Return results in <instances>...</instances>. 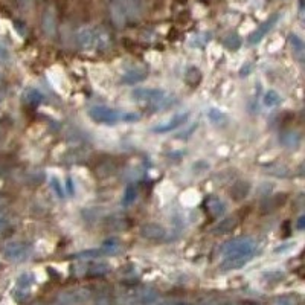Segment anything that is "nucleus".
Wrapping results in <instances>:
<instances>
[{
  "mask_svg": "<svg viewBox=\"0 0 305 305\" xmlns=\"http://www.w3.org/2000/svg\"><path fill=\"white\" fill-rule=\"evenodd\" d=\"M50 185H52V188L55 189V192H57V195H58V197H64L63 188H61L60 182H58V180H57L55 177H52V180H50Z\"/></svg>",
  "mask_w": 305,
  "mask_h": 305,
  "instance_id": "c85d7f7f",
  "label": "nucleus"
},
{
  "mask_svg": "<svg viewBox=\"0 0 305 305\" xmlns=\"http://www.w3.org/2000/svg\"><path fill=\"white\" fill-rule=\"evenodd\" d=\"M146 76H148V70H146V69H140V67L130 69V70H127V72L121 76V84L133 86V84H137V83L143 81Z\"/></svg>",
  "mask_w": 305,
  "mask_h": 305,
  "instance_id": "4468645a",
  "label": "nucleus"
},
{
  "mask_svg": "<svg viewBox=\"0 0 305 305\" xmlns=\"http://www.w3.org/2000/svg\"><path fill=\"white\" fill-rule=\"evenodd\" d=\"M208 118L215 125H224L227 122V116L223 112H220L218 109H209L208 110Z\"/></svg>",
  "mask_w": 305,
  "mask_h": 305,
  "instance_id": "412c9836",
  "label": "nucleus"
},
{
  "mask_svg": "<svg viewBox=\"0 0 305 305\" xmlns=\"http://www.w3.org/2000/svg\"><path fill=\"white\" fill-rule=\"evenodd\" d=\"M257 253V243L253 238L240 237L231 241H226L220 247V255L223 257V270H237L246 266Z\"/></svg>",
  "mask_w": 305,
  "mask_h": 305,
  "instance_id": "f257e3e1",
  "label": "nucleus"
},
{
  "mask_svg": "<svg viewBox=\"0 0 305 305\" xmlns=\"http://www.w3.org/2000/svg\"><path fill=\"white\" fill-rule=\"evenodd\" d=\"M159 299L158 291L149 287H124L116 294L118 305H151Z\"/></svg>",
  "mask_w": 305,
  "mask_h": 305,
  "instance_id": "20e7f679",
  "label": "nucleus"
},
{
  "mask_svg": "<svg viewBox=\"0 0 305 305\" xmlns=\"http://www.w3.org/2000/svg\"><path fill=\"white\" fill-rule=\"evenodd\" d=\"M188 116H189L188 112H185V113H177V115H174L171 119H168L167 122L156 125L155 128H152V131H155V133H168V131H173V130L179 128L180 125H183V124L186 122Z\"/></svg>",
  "mask_w": 305,
  "mask_h": 305,
  "instance_id": "ddd939ff",
  "label": "nucleus"
},
{
  "mask_svg": "<svg viewBox=\"0 0 305 305\" xmlns=\"http://www.w3.org/2000/svg\"><path fill=\"white\" fill-rule=\"evenodd\" d=\"M136 195H137V191H136V188H134L133 185L127 186V189H125V192H124V197H122V201H124V205H125V206L131 205V203H133V201L136 200Z\"/></svg>",
  "mask_w": 305,
  "mask_h": 305,
  "instance_id": "b1692460",
  "label": "nucleus"
},
{
  "mask_svg": "<svg viewBox=\"0 0 305 305\" xmlns=\"http://www.w3.org/2000/svg\"><path fill=\"white\" fill-rule=\"evenodd\" d=\"M299 300L294 296H279L272 300V305H297Z\"/></svg>",
  "mask_w": 305,
  "mask_h": 305,
  "instance_id": "393cba45",
  "label": "nucleus"
},
{
  "mask_svg": "<svg viewBox=\"0 0 305 305\" xmlns=\"http://www.w3.org/2000/svg\"><path fill=\"white\" fill-rule=\"evenodd\" d=\"M4 255L7 260L19 263V261L26 260L31 255V246L28 243H23V241H11L5 246Z\"/></svg>",
  "mask_w": 305,
  "mask_h": 305,
  "instance_id": "1a4fd4ad",
  "label": "nucleus"
},
{
  "mask_svg": "<svg viewBox=\"0 0 305 305\" xmlns=\"http://www.w3.org/2000/svg\"><path fill=\"white\" fill-rule=\"evenodd\" d=\"M224 44H226L227 49H238L240 44H241V40H240V37L237 34H231L224 40Z\"/></svg>",
  "mask_w": 305,
  "mask_h": 305,
  "instance_id": "a878e982",
  "label": "nucleus"
},
{
  "mask_svg": "<svg viewBox=\"0 0 305 305\" xmlns=\"http://www.w3.org/2000/svg\"><path fill=\"white\" fill-rule=\"evenodd\" d=\"M281 140H282V145H285L288 148H297L300 143V136L296 131H288L281 136Z\"/></svg>",
  "mask_w": 305,
  "mask_h": 305,
  "instance_id": "aec40b11",
  "label": "nucleus"
},
{
  "mask_svg": "<svg viewBox=\"0 0 305 305\" xmlns=\"http://www.w3.org/2000/svg\"><path fill=\"white\" fill-rule=\"evenodd\" d=\"M93 293L90 288L76 287L57 294L52 305H93Z\"/></svg>",
  "mask_w": 305,
  "mask_h": 305,
  "instance_id": "423d86ee",
  "label": "nucleus"
},
{
  "mask_svg": "<svg viewBox=\"0 0 305 305\" xmlns=\"http://www.w3.org/2000/svg\"><path fill=\"white\" fill-rule=\"evenodd\" d=\"M139 234L145 240L159 241L167 238V229L159 223H143L139 229Z\"/></svg>",
  "mask_w": 305,
  "mask_h": 305,
  "instance_id": "9d476101",
  "label": "nucleus"
},
{
  "mask_svg": "<svg viewBox=\"0 0 305 305\" xmlns=\"http://www.w3.org/2000/svg\"><path fill=\"white\" fill-rule=\"evenodd\" d=\"M131 98L136 103L140 104H146V106H155L159 104L161 101L165 99V92L161 89H152V87H146V89H136L131 93Z\"/></svg>",
  "mask_w": 305,
  "mask_h": 305,
  "instance_id": "6e6552de",
  "label": "nucleus"
},
{
  "mask_svg": "<svg viewBox=\"0 0 305 305\" xmlns=\"http://www.w3.org/2000/svg\"><path fill=\"white\" fill-rule=\"evenodd\" d=\"M279 17H281L279 14H273V16L269 17L266 22H263V23H261V25H260V26H258V28H257L250 35H249V40H247L249 44H252V46H253V44H258V43H260V41H261V40H263V38H264V37H266V35L273 29V26L278 23Z\"/></svg>",
  "mask_w": 305,
  "mask_h": 305,
  "instance_id": "f8f14e48",
  "label": "nucleus"
},
{
  "mask_svg": "<svg viewBox=\"0 0 305 305\" xmlns=\"http://www.w3.org/2000/svg\"><path fill=\"white\" fill-rule=\"evenodd\" d=\"M109 270H110L109 264L103 261H87L72 267V272L78 276H103L109 273Z\"/></svg>",
  "mask_w": 305,
  "mask_h": 305,
  "instance_id": "0eeeda50",
  "label": "nucleus"
},
{
  "mask_svg": "<svg viewBox=\"0 0 305 305\" xmlns=\"http://www.w3.org/2000/svg\"><path fill=\"white\" fill-rule=\"evenodd\" d=\"M76 41L81 49L106 50L112 44L110 34L99 26H83L76 32Z\"/></svg>",
  "mask_w": 305,
  "mask_h": 305,
  "instance_id": "7ed1b4c3",
  "label": "nucleus"
},
{
  "mask_svg": "<svg viewBox=\"0 0 305 305\" xmlns=\"http://www.w3.org/2000/svg\"><path fill=\"white\" fill-rule=\"evenodd\" d=\"M32 305H43V303H40V302H38V303H32Z\"/></svg>",
  "mask_w": 305,
  "mask_h": 305,
  "instance_id": "473e14b6",
  "label": "nucleus"
},
{
  "mask_svg": "<svg viewBox=\"0 0 305 305\" xmlns=\"http://www.w3.org/2000/svg\"><path fill=\"white\" fill-rule=\"evenodd\" d=\"M10 231V221L0 214V235H4Z\"/></svg>",
  "mask_w": 305,
  "mask_h": 305,
  "instance_id": "bb28decb",
  "label": "nucleus"
},
{
  "mask_svg": "<svg viewBox=\"0 0 305 305\" xmlns=\"http://www.w3.org/2000/svg\"><path fill=\"white\" fill-rule=\"evenodd\" d=\"M89 116L92 121L104 125H115L119 122H134L139 121V115L133 112H124L118 109H112L107 106H95L89 110Z\"/></svg>",
  "mask_w": 305,
  "mask_h": 305,
  "instance_id": "39448f33",
  "label": "nucleus"
},
{
  "mask_svg": "<svg viewBox=\"0 0 305 305\" xmlns=\"http://www.w3.org/2000/svg\"><path fill=\"white\" fill-rule=\"evenodd\" d=\"M303 223H305V217L300 215L299 220H297V229H299V231H300V229H303Z\"/></svg>",
  "mask_w": 305,
  "mask_h": 305,
  "instance_id": "7c9ffc66",
  "label": "nucleus"
},
{
  "mask_svg": "<svg viewBox=\"0 0 305 305\" xmlns=\"http://www.w3.org/2000/svg\"><path fill=\"white\" fill-rule=\"evenodd\" d=\"M67 191H69L70 194H73V188H72V180H70V179H67Z\"/></svg>",
  "mask_w": 305,
  "mask_h": 305,
  "instance_id": "2f4dec72",
  "label": "nucleus"
},
{
  "mask_svg": "<svg viewBox=\"0 0 305 305\" xmlns=\"http://www.w3.org/2000/svg\"><path fill=\"white\" fill-rule=\"evenodd\" d=\"M205 205H206L208 212H209L212 217H220V215H224V212H226V205L223 203L221 198H218V197H215V195L208 197Z\"/></svg>",
  "mask_w": 305,
  "mask_h": 305,
  "instance_id": "dca6fc26",
  "label": "nucleus"
},
{
  "mask_svg": "<svg viewBox=\"0 0 305 305\" xmlns=\"http://www.w3.org/2000/svg\"><path fill=\"white\" fill-rule=\"evenodd\" d=\"M263 103H264L266 107H275V106H278L281 103V96H279V93L276 90H269V92H266V95L263 98Z\"/></svg>",
  "mask_w": 305,
  "mask_h": 305,
  "instance_id": "4be33fe9",
  "label": "nucleus"
},
{
  "mask_svg": "<svg viewBox=\"0 0 305 305\" xmlns=\"http://www.w3.org/2000/svg\"><path fill=\"white\" fill-rule=\"evenodd\" d=\"M235 224H237V220L235 218H224L221 223H218L215 227H214V234L215 235H223V234H227V232H231L232 229L235 227Z\"/></svg>",
  "mask_w": 305,
  "mask_h": 305,
  "instance_id": "a211bd4d",
  "label": "nucleus"
},
{
  "mask_svg": "<svg viewBox=\"0 0 305 305\" xmlns=\"http://www.w3.org/2000/svg\"><path fill=\"white\" fill-rule=\"evenodd\" d=\"M8 58H10V50H8V47H7L4 43H0V63L8 61Z\"/></svg>",
  "mask_w": 305,
  "mask_h": 305,
  "instance_id": "cd10ccee",
  "label": "nucleus"
},
{
  "mask_svg": "<svg viewBox=\"0 0 305 305\" xmlns=\"http://www.w3.org/2000/svg\"><path fill=\"white\" fill-rule=\"evenodd\" d=\"M41 26H43V31L46 34V37L52 38L57 32V17H55V13L52 8L46 10L44 16H43V22H41Z\"/></svg>",
  "mask_w": 305,
  "mask_h": 305,
  "instance_id": "2eb2a0df",
  "label": "nucleus"
},
{
  "mask_svg": "<svg viewBox=\"0 0 305 305\" xmlns=\"http://www.w3.org/2000/svg\"><path fill=\"white\" fill-rule=\"evenodd\" d=\"M34 275L32 273H23L20 275V278L17 279V284H16V288H14V297L22 302L25 299L29 297L31 294V290H32V285H34Z\"/></svg>",
  "mask_w": 305,
  "mask_h": 305,
  "instance_id": "9b49d317",
  "label": "nucleus"
},
{
  "mask_svg": "<svg viewBox=\"0 0 305 305\" xmlns=\"http://www.w3.org/2000/svg\"><path fill=\"white\" fill-rule=\"evenodd\" d=\"M290 47H291V50H293V55L299 60V61H302L303 60V50H305V47H303V41L297 37V35H290Z\"/></svg>",
  "mask_w": 305,
  "mask_h": 305,
  "instance_id": "6ab92c4d",
  "label": "nucleus"
},
{
  "mask_svg": "<svg viewBox=\"0 0 305 305\" xmlns=\"http://www.w3.org/2000/svg\"><path fill=\"white\" fill-rule=\"evenodd\" d=\"M17 4L20 5L22 10H28L32 4V0H17Z\"/></svg>",
  "mask_w": 305,
  "mask_h": 305,
  "instance_id": "c756f323",
  "label": "nucleus"
},
{
  "mask_svg": "<svg viewBox=\"0 0 305 305\" xmlns=\"http://www.w3.org/2000/svg\"><path fill=\"white\" fill-rule=\"evenodd\" d=\"M143 0H110L109 11L116 26H125L142 14Z\"/></svg>",
  "mask_w": 305,
  "mask_h": 305,
  "instance_id": "f03ea898",
  "label": "nucleus"
},
{
  "mask_svg": "<svg viewBox=\"0 0 305 305\" xmlns=\"http://www.w3.org/2000/svg\"><path fill=\"white\" fill-rule=\"evenodd\" d=\"M200 80H201V73L197 67H189L186 70V81L189 84H198Z\"/></svg>",
  "mask_w": 305,
  "mask_h": 305,
  "instance_id": "5701e85b",
  "label": "nucleus"
},
{
  "mask_svg": "<svg viewBox=\"0 0 305 305\" xmlns=\"http://www.w3.org/2000/svg\"><path fill=\"white\" fill-rule=\"evenodd\" d=\"M23 101L31 107H37L44 101V96H43V93L40 90H37L34 87H29V89H26L23 92Z\"/></svg>",
  "mask_w": 305,
  "mask_h": 305,
  "instance_id": "f3484780",
  "label": "nucleus"
}]
</instances>
